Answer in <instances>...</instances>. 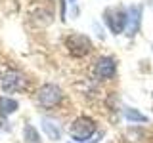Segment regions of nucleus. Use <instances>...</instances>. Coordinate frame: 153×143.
I'll list each match as a JSON object with an SVG mask.
<instances>
[{
    "label": "nucleus",
    "mask_w": 153,
    "mask_h": 143,
    "mask_svg": "<svg viewBox=\"0 0 153 143\" xmlns=\"http://www.w3.org/2000/svg\"><path fill=\"white\" fill-rule=\"evenodd\" d=\"M115 71H117V61H115L113 57H109V55L100 57V59L96 61V65H94V74L98 76L100 80L111 78L115 74Z\"/></svg>",
    "instance_id": "5"
},
{
    "label": "nucleus",
    "mask_w": 153,
    "mask_h": 143,
    "mask_svg": "<svg viewBox=\"0 0 153 143\" xmlns=\"http://www.w3.org/2000/svg\"><path fill=\"white\" fill-rule=\"evenodd\" d=\"M17 107H19V103L16 101V99H12V97H0V114H4V116H10L12 113H16L17 111Z\"/></svg>",
    "instance_id": "8"
},
{
    "label": "nucleus",
    "mask_w": 153,
    "mask_h": 143,
    "mask_svg": "<svg viewBox=\"0 0 153 143\" xmlns=\"http://www.w3.org/2000/svg\"><path fill=\"white\" fill-rule=\"evenodd\" d=\"M61 99H63V92L56 84H44L36 94V101L46 109H52L56 105H59Z\"/></svg>",
    "instance_id": "2"
},
{
    "label": "nucleus",
    "mask_w": 153,
    "mask_h": 143,
    "mask_svg": "<svg viewBox=\"0 0 153 143\" xmlns=\"http://www.w3.org/2000/svg\"><path fill=\"white\" fill-rule=\"evenodd\" d=\"M103 19L113 35H121L126 29V10H123V8H109L105 12Z\"/></svg>",
    "instance_id": "3"
},
{
    "label": "nucleus",
    "mask_w": 153,
    "mask_h": 143,
    "mask_svg": "<svg viewBox=\"0 0 153 143\" xmlns=\"http://www.w3.org/2000/svg\"><path fill=\"white\" fill-rule=\"evenodd\" d=\"M140 17H142V8L138 6H130L126 10V31L128 35H136L138 27H140Z\"/></svg>",
    "instance_id": "7"
},
{
    "label": "nucleus",
    "mask_w": 153,
    "mask_h": 143,
    "mask_svg": "<svg viewBox=\"0 0 153 143\" xmlns=\"http://www.w3.org/2000/svg\"><path fill=\"white\" fill-rule=\"evenodd\" d=\"M124 116H126V120H132V122H146L147 120L146 114L138 113L136 109H132V107H126V109H124Z\"/></svg>",
    "instance_id": "11"
},
{
    "label": "nucleus",
    "mask_w": 153,
    "mask_h": 143,
    "mask_svg": "<svg viewBox=\"0 0 153 143\" xmlns=\"http://www.w3.org/2000/svg\"><path fill=\"white\" fill-rule=\"evenodd\" d=\"M42 128H44L46 136H50V139L57 141V139L61 137V132H59V128H57V124H56L54 120H48V118H42Z\"/></svg>",
    "instance_id": "9"
},
{
    "label": "nucleus",
    "mask_w": 153,
    "mask_h": 143,
    "mask_svg": "<svg viewBox=\"0 0 153 143\" xmlns=\"http://www.w3.org/2000/svg\"><path fill=\"white\" fill-rule=\"evenodd\" d=\"M94 132H96V122L90 116H79V118H75L73 124H71V128H69L71 137H75V139L80 141V143L86 141V139H90V137L94 136Z\"/></svg>",
    "instance_id": "1"
},
{
    "label": "nucleus",
    "mask_w": 153,
    "mask_h": 143,
    "mask_svg": "<svg viewBox=\"0 0 153 143\" xmlns=\"http://www.w3.org/2000/svg\"><path fill=\"white\" fill-rule=\"evenodd\" d=\"M69 2H76V0H69Z\"/></svg>",
    "instance_id": "12"
},
{
    "label": "nucleus",
    "mask_w": 153,
    "mask_h": 143,
    "mask_svg": "<svg viewBox=\"0 0 153 143\" xmlns=\"http://www.w3.org/2000/svg\"><path fill=\"white\" fill-rule=\"evenodd\" d=\"M23 84H25V78H23V74H19L17 71H8V73H4L2 78H0V86H2V90L6 94L21 90Z\"/></svg>",
    "instance_id": "6"
},
{
    "label": "nucleus",
    "mask_w": 153,
    "mask_h": 143,
    "mask_svg": "<svg viewBox=\"0 0 153 143\" xmlns=\"http://www.w3.org/2000/svg\"><path fill=\"white\" fill-rule=\"evenodd\" d=\"M65 46H67V50H69L73 55H76V57H82V55H86L90 50H92V42H90V38L84 36V35H79V32L67 36Z\"/></svg>",
    "instance_id": "4"
},
{
    "label": "nucleus",
    "mask_w": 153,
    "mask_h": 143,
    "mask_svg": "<svg viewBox=\"0 0 153 143\" xmlns=\"http://www.w3.org/2000/svg\"><path fill=\"white\" fill-rule=\"evenodd\" d=\"M23 137H25V143H42L40 133H38L36 128L31 126V124H27V126L23 128Z\"/></svg>",
    "instance_id": "10"
}]
</instances>
